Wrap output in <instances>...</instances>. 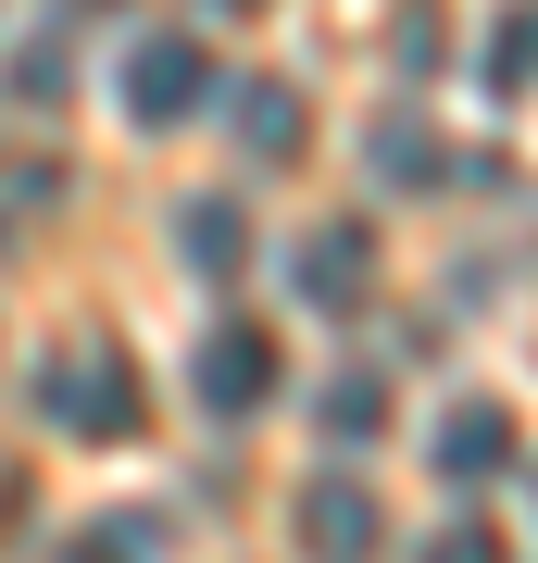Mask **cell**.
I'll use <instances>...</instances> for the list:
<instances>
[{
  "label": "cell",
  "instance_id": "1",
  "mask_svg": "<svg viewBox=\"0 0 538 563\" xmlns=\"http://www.w3.org/2000/svg\"><path fill=\"white\" fill-rule=\"evenodd\" d=\"M39 413L63 426V439H88V451H125V439H151V388H139V363H125L113 339H76V351H51V363H39Z\"/></svg>",
  "mask_w": 538,
  "mask_h": 563
},
{
  "label": "cell",
  "instance_id": "2",
  "mask_svg": "<svg viewBox=\"0 0 538 563\" xmlns=\"http://www.w3.org/2000/svg\"><path fill=\"white\" fill-rule=\"evenodd\" d=\"M113 88H125V125H151V139H163V125H188V113L226 101V63L200 51L188 25H163V38H139V51L113 63Z\"/></svg>",
  "mask_w": 538,
  "mask_h": 563
},
{
  "label": "cell",
  "instance_id": "3",
  "mask_svg": "<svg viewBox=\"0 0 538 563\" xmlns=\"http://www.w3.org/2000/svg\"><path fill=\"white\" fill-rule=\"evenodd\" d=\"M188 388H200V401H213V413H263V401H276V388H288V351H276V325H213V339H200V363H188Z\"/></svg>",
  "mask_w": 538,
  "mask_h": 563
},
{
  "label": "cell",
  "instance_id": "4",
  "mask_svg": "<svg viewBox=\"0 0 538 563\" xmlns=\"http://www.w3.org/2000/svg\"><path fill=\"white\" fill-rule=\"evenodd\" d=\"M288 288H300V301H314V313H363V301H376V225H314V239H300L288 251Z\"/></svg>",
  "mask_w": 538,
  "mask_h": 563
},
{
  "label": "cell",
  "instance_id": "5",
  "mask_svg": "<svg viewBox=\"0 0 538 563\" xmlns=\"http://www.w3.org/2000/svg\"><path fill=\"white\" fill-rule=\"evenodd\" d=\"M300 551H314V563H376L388 551V501L363 476H314V488H300Z\"/></svg>",
  "mask_w": 538,
  "mask_h": 563
},
{
  "label": "cell",
  "instance_id": "6",
  "mask_svg": "<svg viewBox=\"0 0 538 563\" xmlns=\"http://www.w3.org/2000/svg\"><path fill=\"white\" fill-rule=\"evenodd\" d=\"M439 476H451V488L514 476V413H501V401H463V413H439Z\"/></svg>",
  "mask_w": 538,
  "mask_h": 563
},
{
  "label": "cell",
  "instance_id": "7",
  "mask_svg": "<svg viewBox=\"0 0 538 563\" xmlns=\"http://www.w3.org/2000/svg\"><path fill=\"white\" fill-rule=\"evenodd\" d=\"M239 139H251V163H300L314 151V101L288 76H239Z\"/></svg>",
  "mask_w": 538,
  "mask_h": 563
},
{
  "label": "cell",
  "instance_id": "8",
  "mask_svg": "<svg viewBox=\"0 0 538 563\" xmlns=\"http://www.w3.org/2000/svg\"><path fill=\"white\" fill-rule=\"evenodd\" d=\"M314 426H326L339 451L388 439V376H363V363H351V376H326V388H314Z\"/></svg>",
  "mask_w": 538,
  "mask_h": 563
},
{
  "label": "cell",
  "instance_id": "9",
  "mask_svg": "<svg viewBox=\"0 0 538 563\" xmlns=\"http://www.w3.org/2000/svg\"><path fill=\"white\" fill-rule=\"evenodd\" d=\"M363 163H376L388 188H439V125H426V113H376Z\"/></svg>",
  "mask_w": 538,
  "mask_h": 563
},
{
  "label": "cell",
  "instance_id": "10",
  "mask_svg": "<svg viewBox=\"0 0 538 563\" xmlns=\"http://www.w3.org/2000/svg\"><path fill=\"white\" fill-rule=\"evenodd\" d=\"M176 251H188L200 276L226 288V276L251 263V225H239V201H188V213H176Z\"/></svg>",
  "mask_w": 538,
  "mask_h": 563
},
{
  "label": "cell",
  "instance_id": "11",
  "mask_svg": "<svg viewBox=\"0 0 538 563\" xmlns=\"http://www.w3.org/2000/svg\"><path fill=\"white\" fill-rule=\"evenodd\" d=\"M476 88H488V101H526V13H501L476 38Z\"/></svg>",
  "mask_w": 538,
  "mask_h": 563
},
{
  "label": "cell",
  "instance_id": "12",
  "mask_svg": "<svg viewBox=\"0 0 538 563\" xmlns=\"http://www.w3.org/2000/svg\"><path fill=\"white\" fill-rule=\"evenodd\" d=\"M426 563H514V539H501V526H476V514H463L451 539H426Z\"/></svg>",
  "mask_w": 538,
  "mask_h": 563
},
{
  "label": "cell",
  "instance_id": "13",
  "mask_svg": "<svg viewBox=\"0 0 538 563\" xmlns=\"http://www.w3.org/2000/svg\"><path fill=\"white\" fill-rule=\"evenodd\" d=\"M63 563H125V539H76V551H63Z\"/></svg>",
  "mask_w": 538,
  "mask_h": 563
},
{
  "label": "cell",
  "instance_id": "14",
  "mask_svg": "<svg viewBox=\"0 0 538 563\" xmlns=\"http://www.w3.org/2000/svg\"><path fill=\"white\" fill-rule=\"evenodd\" d=\"M76 13H113V0H76Z\"/></svg>",
  "mask_w": 538,
  "mask_h": 563
},
{
  "label": "cell",
  "instance_id": "15",
  "mask_svg": "<svg viewBox=\"0 0 538 563\" xmlns=\"http://www.w3.org/2000/svg\"><path fill=\"white\" fill-rule=\"evenodd\" d=\"M226 13H263V0H226Z\"/></svg>",
  "mask_w": 538,
  "mask_h": 563
}]
</instances>
